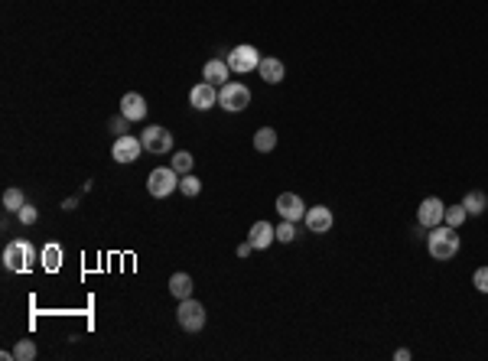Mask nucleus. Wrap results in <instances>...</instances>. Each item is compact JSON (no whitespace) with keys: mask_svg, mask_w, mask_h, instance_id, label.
Wrapping results in <instances>:
<instances>
[{"mask_svg":"<svg viewBox=\"0 0 488 361\" xmlns=\"http://www.w3.org/2000/svg\"><path fill=\"white\" fill-rule=\"evenodd\" d=\"M459 235H456V228L449 225H437V228H429V235H427V251L437 257V261H453L456 254H459Z\"/></svg>","mask_w":488,"mask_h":361,"instance_id":"f257e3e1","label":"nucleus"},{"mask_svg":"<svg viewBox=\"0 0 488 361\" xmlns=\"http://www.w3.org/2000/svg\"><path fill=\"white\" fill-rule=\"evenodd\" d=\"M36 261H39V254L30 241H10L4 247V267L13 270V274H26V270H33Z\"/></svg>","mask_w":488,"mask_h":361,"instance_id":"f03ea898","label":"nucleus"},{"mask_svg":"<svg viewBox=\"0 0 488 361\" xmlns=\"http://www.w3.org/2000/svg\"><path fill=\"white\" fill-rule=\"evenodd\" d=\"M176 185H179V173L173 166H157L147 176V192L153 199H166L169 192H176Z\"/></svg>","mask_w":488,"mask_h":361,"instance_id":"7ed1b4c3","label":"nucleus"},{"mask_svg":"<svg viewBox=\"0 0 488 361\" xmlns=\"http://www.w3.org/2000/svg\"><path fill=\"white\" fill-rule=\"evenodd\" d=\"M219 104L225 111H231V114H241L248 104H251V88L241 82H228L219 88Z\"/></svg>","mask_w":488,"mask_h":361,"instance_id":"20e7f679","label":"nucleus"},{"mask_svg":"<svg viewBox=\"0 0 488 361\" xmlns=\"http://www.w3.org/2000/svg\"><path fill=\"white\" fill-rule=\"evenodd\" d=\"M176 319H179V329L185 332H202L205 326V306L199 300H179V310H176Z\"/></svg>","mask_w":488,"mask_h":361,"instance_id":"39448f33","label":"nucleus"},{"mask_svg":"<svg viewBox=\"0 0 488 361\" xmlns=\"http://www.w3.org/2000/svg\"><path fill=\"white\" fill-rule=\"evenodd\" d=\"M261 52L254 49V46H248V42H244V46H235V49L228 52V68H231V72H238V75H244V72H254V68L261 66Z\"/></svg>","mask_w":488,"mask_h":361,"instance_id":"423d86ee","label":"nucleus"},{"mask_svg":"<svg viewBox=\"0 0 488 361\" xmlns=\"http://www.w3.org/2000/svg\"><path fill=\"white\" fill-rule=\"evenodd\" d=\"M140 143H143V150H150V153H169L173 150V134L160 124H150L140 134Z\"/></svg>","mask_w":488,"mask_h":361,"instance_id":"0eeeda50","label":"nucleus"},{"mask_svg":"<svg viewBox=\"0 0 488 361\" xmlns=\"http://www.w3.org/2000/svg\"><path fill=\"white\" fill-rule=\"evenodd\" d=\"M443 219H446V205L437 195H429V199L420 202V209H417V225L420 228H437V225H443Z\"/></svg>","mask_w":488,"mask_h":361,"instance_id":"6e6552de","label":"nucleus"},{"mask_svg":"<svg viewBox=\"0 0 488 361\" xmlns=\"http://www.w3.org/2000/svg\"><path fill=\"white\" fill-rule=\"evenodd\" d=\"M277 212H280V219H286V221H303L306 219V205L296 192H280L277 195Z\"/></svg>","mask_w":488,"mask_h":361,"instance_id":"1a4fd4ad","label":"nucleus"},{"mask_svg":"<svg viewBox=\"0 0 488 361\" xmlns=\"http://www.w3.org/2000/svg\"><path fill=\"white\" fill-rule=\"evenodd\" d=\"M140 153H143L140 137L124 134V137H118V140H114V150H111V157H114L118 163H134Z\"/></svg>","mask_w":488,"mask_h":361,"instance_id":"9d476101","label":"nucleus"},{"mask_svg":"<svg viewBox=\"0 0 488 361\" xmlns=\"http://www.w3.org/2000/svg\"><path fill=\"white\" fill-rule=\"evenodd\" d=\"M306 228H310L312 235H326V231H332V209H326V205H312V209H306Z\"/></svg>","mask_w":488,"mask_h":361,"instance_id":"9b49d317","label":"nucleus"},{"mask_svg":"<svg viewBox=\"0 0 488 361\" xmlns=\"http://www.w3.org/2000/svg\"><path fill=\"white\" fill-rule=\"evenodd\" d=\"M248 241L254 244V251H267L270 244L277 241V228L270 221H254L251 231H248Z\"/></svg>","mask_w":488,"mask_h":361,"instance_id":"f8f14e48","label":"nucleus"},{"mask_svg":"<svg viewBox=\"0 0 488 361\" xmlns=\"http://www.w3.org/2000/svg\"><path fill=\"white\" fill-rule=\"evenodd\" d=\"M189 101H193V108L195 111H209L219 104V88L212 82H202V85H195L193 92H189Z\"/></svg>","mask_w":488,"mask_h":361,"instance_id":"ddd939ff","label":"nucleus"},{"mask_svg":"<svg viewBox=\"0 0 488 361\" xmlns=\"http://www.w3.org/2000/svg\"><path fill=\"white\" fill-rule=\"evenodd\" d=\"M121 114H124L127 121H143L147 118V101H143V94L127 92L124 98H121Z\"/></svg>","mask_w":488,"mask_h":361,"instance_id":"4468645a","label":"nucleus"},{"mask_svg":"<svg viewBox=\"0 0 488 361\" xmlns=\"http://www.w3.org/2000/svg\"><path fill=\"white\" fill-rule=\"evenodd\" d=\"M257 75H261L267 85H280V82H283V75H286V68H283V62H280V59L264 56L261 66H257Z\"/></svg>","mask_w":488,"mask_h":361,"instance_id":"2eb2a0df","label":"nucleus"},{"mask_svg":"<svg viewBox=\"0 0 488 361\" xmlns=\"http://www.w3.org/2000/svg\"><path fill=\"white\" fill-rule=\"evenodd\" d=\"M228 75H231V68H228L225 59H209L205 62V82H212L215 88L228 85Z\"/></svg>","mask_w":488,"mask_h":361,"instance_id":"dca6fc26","label":"nucleus"},{"mask_svg":"<svg viewBox=\"0 0 488 361\" xmlns=\"http://www.w3.org/2000/svg\"><path fill=\"white\" fill-rule=\"evenodd\" d=\"M169 293L176 296V300H189L193 296V277L189 274H173L169 277Z\"/></svg>","mask_w":488,"mask_h":361,"instance_id":"f3484780","label":"nucleus"},{"mask_svg":"<svg viewBox=\"0 0 488 361\" xmlns=\"http://www.w3.org/2000/svg\"><path fill=\"white\" fill-rule=\"evenodd\" d=\"M39 264L49 270V274H56V270L62 267V247L59 244H46V247L39 251Z\"/></svg>","mask_w":488,"mask_h":361,"instance_id":"a211bd4d","label":"nucleus"},{"mask_svg":"<svg viewBox=\"0 0 488 361\" xmlns=\"http://www.w3.org/2000/svg\"><path fill=\"white\" fill-rule=\"evenodd\" d=\"M274 147H277V130H274V127H261V130H254V150L270 153Z\"/></svg>","mask_w":488,"mask_h":361,"instance_id":"6ab92c4d","label":"nucleus"},{"mask_svg":"<svg viewBox=\"0 0 488 361\" xmlns=\"http://www.w3.org/2000/svg\"><path fill=\"white\" fill-rule=\"evenodd\" d=\"M463 205H465V212H469V215H482V212L488 209V195L479 192V189H472V192L463 199Z\"/></svg>","mask_w":488,"mask_h":361,"instance_id":"aec40b11","label":"nucleus"},{"mask_svg":"<svg viewBox=\"0 0 488 361\" xmlns=\"http://www.w3.org/2000/svg\"><path fill=\"white\" fill-rule=\"evenodd\" d=\"M465 219H469V212H465V205H463V202H459V205H446V219H443V225H449V228H459Z\"/></svg>","mask_w":488,"mask_h":361,"instance_id":"412c9836","label":"nucleus"},{"mask_svg":"<svg viewBox=\"0 0 488 361\" xmlns=\"http://www.w3.org/2000/svg\"><path fill=\"white\" fill-rule=\"evenodd\" d=\"M26 205V199H23V192H20L17 185H10L7 192H4V209L7 212H20Z\"/></svg>","mask_w":488,"mask_h":361,"instance_id":"4be33fe9","label":"nucleus"},{"mask_svg":"<svg viewBox=\"0 0 488 361\" xmlns=\"http://www.w3.org/2000/svg\"><path fill=\"white\" fill-rule=\"evenodd\" d=\"M193 166H195V157L189 150H179L176 157H173V169H176L179 176H185V173H193Z\"/></svg>","mask_w":488,"mask_h":361,"instance_id":"5701e85b","label":"nucleus"},{"mask_svg":"<svg viewBox=\"0 0 488 361\" xmlns=\"http://www.w3.org/2000/svg\"><path fill=\"white\" fill-rule=\"evenodd\" d=\"M13 358L17 361H33L36 358V342L33 338H20L17 348H13Z\"/></svg>","mask_w":488,"mask_h":361,"instance_id":"b1692460","label":"nucleus"},{"mask_svg":"<svg viewBox=\"0 0 488 361\" xmlns=\"http://www.w3.org/2000/svg\"><path fill=\"white\" fill-rule=\"evenodd\" d=\"M179 192H183V195H189V199H193V195H199V192H202V183H199V179H195L193 173H185V176H179Z\"/></svg>","mask_w":488,"mask_h":361,"instance_id":"393cba45","label":"nucleus"},{"mask_svg":"<svg viewBox=\"0 0 488 361\" xmlns=\"http://www.w3.org/2000/svg\"><path fill=\"white\" fill-rule=\"evenodd\" d=\"M293 238H296V221L280 219V225H277V241H280V244H290Z\"/></svg>","mask_w":488,"mask_h":361,"instance_id":"a878e982","label":"nucleus"},{"mask_svg":"<svg viewBox=\"0 0 488 361\" xmlns=\"http://www.w3.org/2000/svg\"><path fill=\"white\" fill-rule=\"evenodd\" d=\"M472 286H475L479 293H488V267H479V270H475V277H472Z\"/></svg>","mask_w":488,"mask_h":361,"instance_id":"bb28decb","label":"nucleus"},{"mask_svg":"<svg viewBox=\"0 0 488 361\" xmlns=\"http://www.w3.org/2000/svg\"><path fill=\"white\" fill-rule=\"evenodd\" d=\"M17 215H20V221H23V225H36V219H39V212H36L33 205H23Z\"/></svg>","mask_w":488,"mask_h":361,"instance_id":"cd10ccee","label":"nucleus"},{"mask_svg":"<svg viewBox=\"0 0 488 361\" xmlns=\"http://www.w3.org/2000/svg\"><path fill=\"white\" fill-rule=\"evenodd\" d=\"M127 124H130V121H127L124 114H118V118L111 121V130H114L118 137H124V134H127Z\"/></svg>","mask_w":488,"mask_h":361,"instance_id":"c85d7f7f","label":"nucleus"},{"mask_svg":"<svg viewBox=\"0 0 488 361\" xmlns=\"http://www.w3.org/2000/svg\"><path fill=\"white\" fill-rule=\"evenodd\" d=\"M254 251V244L251 241H244V244H238V257H248V254Z\"/></svg>","mask_w":488,"mask_h":361,"instance_id":"c756f323","label":"nucleus"},{"mask_svg":"<svg viewBox=\"0 0 488 361\" xmlns=\"http://www.w3.org/2000/svg\"><path fill=\"white\" fill-rule=\"evenodd\" d=\"M394 358H397V361H407V358H410V348H397Z\"/></svg>","mask_w":488,"mask_h":361,"instance_id":"7c9ffc66","label":"nucleus"},{"mask_svg":"<svg viewBox=\"0 0 488 361\" xmlns=\"http://www.w3.org/2000/svg\"><path fill=\"white\" fill-rule=\"evenodd\" d=\"M62 209H66V212H72V209H78V199H66V202H62Z\"/></svg>","mask_w":488,"mask_h":361,"instance_id":"2f4dec72","label":"nucleus"}]
</instances>
